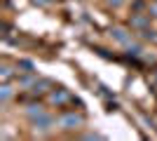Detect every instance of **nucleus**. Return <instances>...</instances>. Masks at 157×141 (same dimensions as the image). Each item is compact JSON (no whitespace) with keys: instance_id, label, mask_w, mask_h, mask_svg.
<instances>
[{"instance_id":"0eeeda50","label":"nucleus","mask_w":157,"mask_h":141,"mask_svg":"<svg viewBox=\"0 0 157 141\" xmlns=\"http://www.w3.org/2000/svg\"><path fill=\"white\" fill-rule=\"evenodd\" d=\"M148 14H150V17H155V19H157V5H152L150 10H148Z\"/></svg>"},{"instance_id":"423d86ee","label":"nucleus","mask_w":157,"mask_h":141,"mask_svg":"<svg viewBox=\"0 0 157 141\" xmlns=\"http://www.w3.org/2000/svg\"><path fill=\"white\" fill-rule=\"evenodd\" d=\"M2 78H5V80H10V78H12V71H10V68H2Z\"/></svg>"},{"instance_id":"f03ea898","label":"nucleus","mask_w":157,"mask_h":141,"mask_svg":"<svg viewBox=\"0 0 157 141\" xmlns=\"http://www.w3.org/2000/svg\"><path fill=\"white\" fill-rule=\"evenodd\" d=\"M33 122H35V127H38V129H49L54 125V118H52V115H47V113H40L38 118H33Z\"/></svg>"},{"instance_id":"6e6552de","label":"nucleus","mask_w":157,"mask_h":141,"mask_svg":"<svg viewBox=\"0 0 157 141\" xmlns=\"http://www.w3.org/2000/svg\"><path fill=\"white\" fill-rule=\"evenodd\" d=\"M105 2H108V5H113V7H120V5H122V0H105Z\"/></svg>"},{"instance_id":"39448f33","label":"nucleus","mask_w":157,"mask_h":141,"mask_svg":"<svg viewBox=\"0 0 157 141\" xmlns=\"http://www.w3.org/2000/svg\"><path fill=\"white\" fill-rule=\"evenodd\" d=\"M0 96H2V101H10V99H12V87H10V85H2Z\"/></svg>"},{"instance_id":"20e7f679","label":"nucleus","mask_w":157,"mask_h":141,"mask_svg":"<svg viewBox=\"0 0 157 141\" xmlns=\"http://www.w3.org/2000/svg\"><path fill=\"white\" fill-rule=\"evenodd\" d=\"M131 26H138V28H145V26H148V19H145L143 14H136V17H131Z\"/></svg>"},{"instance_id":"7ed1b4c3","label":"nucleus","mask_w":157,"mask_h":141,"mask_svg":"<svg viewBox=\"0 0 157 141\" xmlns=\"http://www.w3.org/2000/svg\"><path fill=\"white\" fill-rule=\"evenodd\" d=\"M113 38L117 42H122V45H129V35H127V31H122V28H113Z\"/></svg>"},{"instance_id":"f257e3e1","label":"nucleus","mask_w":157,"mask_h":141,"mask_svg":"<svg viewBox=\"0 0 157 141\" xmlns=\"http://www.w3.org/2000/svg\"><path fill=\"white\" fill-rule=\"evenodd\" d=\"M59 125H63L66 129H75L78 125H82V118L75 115V113H66V115H61V118H59Z\"/></svg>"}]
</instances>
